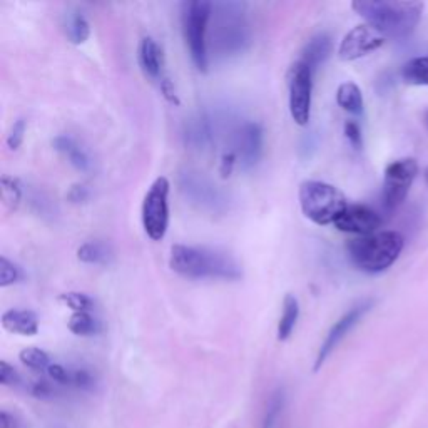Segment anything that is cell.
I'll list each match as a JSON object with an SVG mask.
<instances>
[{
    "label": "cell",
    "instance_id": "7402d4cb",
    "mask_svg": "<svg viewBox=\"0 0 428 428\" xmlns=\"http://www.w3.org/2000/svg\"><path fill=\"white\" fill-rule=\"evenodd\" d=\"M337 102L346 113L360 115L363 113V94L354 82H343L337 91Z\"/></svg>",
    "mask_w": 428,
    "mask_h": 428
},
{
    "label": "cell",
    "instance_id": "9a60e30c",
    "mask_svg": "<svg viewBox=\"0 0 428 428\" xmlns=\"http://www.w3.org/2000/svg\"><path fill=\"white\" fill-rule=\"evenodd\" d=\"M137 63L142 74L148 77V79L159 84V87L163 86L166 80H169L164 74L163 49H161V45L153 37H144L141 41V44H139Z\"/></svg>",
    "mask_w": 428,
    "mask_h": 428
},
{
    "label": "cell",
    "instance_id": "ffe728a7",
    "mask_svg": "<svg viewBox=\"0 0 428 428\" xmlns=\"http://www.w3.org/2000/svg\"><path fill=\"white\" fill-rule=\"evenodd\" d=\"M63 29L67 41L74 45L86 44L89 36H91V25H89L86 15L76 9L67 10L64 14Z\"/></svg>",
    "mask_w": 428,
    "mask_h": 428
},
{
    "label": "cell",
    "instance_id": "e0dca14e",
    "mask_svg": "<svg viewBox=\"0 0 428 428\" xmlns=\"http://www.w3.org/2000/svg\"><path fill=\"white\" fill-rule=\"evenodd\" d=\"M52 146L57 153L63 154L65 159L74 166L77 171L89 172L92 169L91 156H89L86 149H84L74 137L64 136L63 134V136H57L54 139Z\"/></svg>",
    "mask_w": 428,
    "mask_h": 428
},
{
    "label": "cell",
    "instance_id": "d6a6232c",
    "mask_svg": "<svg viewBox=\"0 0 428 428\" xmlns=\"http://www.w3.org/2000/svg\"><path fill=\"white\" fill-rule=\"evenodd\" d=\"M345 137L354 149L363 148V136H361V127L357 121L345 122Z\"/></svg>",
    "mask_w": 428,
    "mask_h": 428
},
{
    "label": "cell",
    "instance_id": "52a82bcc",
    "mask_svg": "<svg viewBox=\"0 0 428 428\" xmlns=\"http://www.w3.org/2000/svg\"><path fill=\"white\" fill-rule=\"evenodd\" d=\"M177 186L189 204L207 214H225L227 211L226 192L196 169H183L177 176Z\"/></svg>",
    "mask_w": 428,
    "mask_h": 428
},
{
    "label": "cell",
    "instance_id": "cb8c5ba5",
    "mask_svg": "<svg viewBox=\"0 0 428 428\" xmlns=\"http://www.w3.org/2000/svg\"><path fill=\"white\" fill-rule=\"evenodd\" d=\"M0 196H2V204L7 210L17 211L22 198H24V189H22L21 181L14 176L3 174L2 179H0Z\"/></svg>",
    "mask_w": 428,
    "mask_h": 428
},
{
    "label": "cell",
    "instance_id": "83f0119b",
    "mask_svg": "<svg viewBox=\"0 0 428 428\" xmlns=\"http://www.w3.org/2000/svg\"><path fill=\"white\" fill-rule=\"evenodd\" d=\"M19 360L22 361V365L34 370V372H47L49 366L52 365L49 354L44 350L36 348V346H29V348L22 350L19 353Z\"/></svg>",
    "mask_w": 428,
    "mask_h": 428
},
{
    "label": "cell",
    "instance_id": "e575fe53",
    "mask_svg": "<svg viewBox=\"0 0 428 428\" xmlns=\"http://www.w3.org/2000/svg\"><path fill=\"white\" fill-rule=\"evenodd\" d=\"M92 385H94V378H92V375L87 372V370H82V368L72 370L71 387L82 388V390H86V388H91Z\"/></svg>",
    "mask_w": 428,
    "mask_h": 428
},
{
    "label": "cell",
    "instance_id": "30bf717a",
    "mask_svg": "<svg viewBox=\"0 0 428 428\" xmlns=\"http://www.w3.org/2000/svg\"><path fill=\"white\" fill-rule=\"evenodd\" d=\"M416 174H418V163L412 157L396 159L387 166L383 191H381V206L385 213H393L402 206Z\"/></svg>",
    "mask_w": 428,
    "mask_h": 428
},
{
    "label": "cell",
    "instance_id": "7a4b0ae2",
    "mask_svg": "<svg viewBox=\"0 0 428 428\" xmlns=\"http://www.w3.org/2000/svg\"><path fill=\"white\" fill-rule=\"evenodd\" d=\"M353 10L366 24L378 30L385 38H405L410 36L422 19V2L400 0H357Z\"/></svg>",
    "mask_w": 428,
    "mask_h": 428
},
{
    "label": "cell",
    "instance_id": "277c9868",
    "mask_svg": "<svg viewBox=\"0 0 428 428\" xmlns=\"http://www.w3.org/2000/svg\"><path fill=\"white\" fill-rule=\"evenodd\" d=\"M403 246L405 240L398 231H380L348 241L346 251L352 263L360 271L376 275L390 268L398 260Z\"/></svg>",
    "mask_w": 428,
    "mask_h": 428
},
{
    "label": "cell",
    "instance_id": "9c48e42d",
    "mask_svg": "<svg viewBox=\"0 0 428 428\" xmlns=\"http://www.w3.org/2000/svg\"><path fill=\"white\" fill-rule=\"evenodd\" d=\"M313 74L303 60H296L288 71V106L295 124L308 126L313 102Z\"/></svg>",
    "mask_w": 428,
    "mask_h": 428
},
{
    "label": "cell",
    "instance_id": "5bb4252c",
    "mask_svg": "<svg viewBox=\"0 0 428 428\" xmlns=\"http://www.w3.org/2000/svg\"><path fill=\"white\" fill-rule=\"evenodd\" d=\"M381 225H383V218L375 210L365 204H348V207L343 211L333 226L341 233L368 236V234L378 233Z\"/></svg>",
    "mask_w": 428,
    "mask_h": 428
},
{
    "label": "cell",
    "instance_id": "f546056e",
    "mask_svg": "<svg viewBox=\"0 0 428 428\" xmlns=\"http://www.w3.org/2000/svg\"><path fill=\"white\" fill-rule=\"evenodd\" d=\"M22 278V271L14 261H10L7 256H0V286L7 288L10 284L17 283Z\"/></svg>",
    "mask_w": 428,
    "mask_h": 428
},
{
    "label": "cell",
    "instance_id": "5b68a950",
    "mask_svg": "<svg viewBox=\"0 0 428 428\" xmlns=\"http://www.w3.org/2000/svg\"><path fill=\"white\" fill-rule=\"evenodd\" d=\"M298 199L304 218L318 226L335 225V221L348 207L345 194L337 186L325 181H303L300 184Z\"/></svg>",
    "mask_w": 428,
    "mask_h": 428
},
{
    "label": "cell",
    "instance_id": "ba28073f",
    "mask_svg": "<svg viewBox=\"0 0 428 428\" xmlns=\"http://www.w3.org/2000/svg\"><path fill=\"white\" fill-rule=\"evenodd\" d=\"M169 179L159 176L153 181L148 192L144 194L141 207V219L144 233L149 240L161 241L168 233L169 226Z\"/></svg>",
    "mask_w": 428,
    "mask_h": 428
},
{
    "label": "cell",
    "instance_id": "6da1fadb",
    "mask_svg": "<svg viewBox=\"0 0 428 428\" xmlns=\"http://www.w3.org/2000/svg\"><path fill=\"white\" fill-rule=\"evenodd\" d=\"M169 268L188 280L238 281L243 276L240 263L229 253L206 246L174 245L169 254Z\"/></svg>",
    "mask_w": 428,
    "mask_h": 428
},
{
    "label": "cell",
    "instance_id": "484cf974",
    "mask_svg": "<svg viewBox=\"0 0 428 428\" xmlns=\"http://www.w3.org/2000/svg\"><path fill=\"white\" fill-rule=\"evenodd\" d=\"M284 403H286V395L283 388H278L269 396V402L266 405V414L261 428H280L281 415H283Z\"/></svg>",
    "mask_w": 428,
    "mask_h": 428
},
{
    "label": "cell",
    "instance_id": "4dcf8cb0",
    "mask_svg": "<svg viewBox=\"0 0 428 428\" xmlns=\"http://www.w3.org/2000/svg\"><path fill=\"white\" fill-rule=\"evenodd\" d=\"M25 129H27V124L24 119H17V121L12 124V127H10L9 134H7V141H5L7 148H9L10 151H17V149L21 148L25 137Z\"/></svg>",
    "mask_w": 428,
    "mask_h": 428
},
{
    "label": "cell",
    "instance_id": "4316f807",
    "mask_svg": "<svg viewBox=\"0 0 428 428\" xmlns=\"http://www.w3.org/2000/svg\"><path fill=\"white\" fill-rule=\"evenodd\" d=\"M67 328L77 337H92L101 331V323L91 313H72Z\"/></svg>",
    "mask_w": 428,
    "mask_h": 428
},
{
    "label": "cell",
    "instance_id": "603a6c76",
    "mask_svg": "<svg viewBox=\"0 0 428 428\" xmlns=\"http://www.w3.org/2000/svg\"><path fill=\"white\" fill-rule=\"evenodd\" d=\"M111 258L113 251L104 241H86L77 248V260L86 264H107Z\"/></svg>",
    "mask_w": 428,
    "mask_h": 428
},
{
    "label": "cell",
    "instance_id": "4fadbf2b",
    "mask_svg": "<svg viewBox=\"0 0 428 428\" xmlns=\"http://www.w3.org/2000/svg\"><path fill=\"white\" fill-rule=\"evenodd\" d=\"M385 44V37L378 30L368 24H360L353 27L345 37H343L338 56L341 60L352 63V60L361 59L368 54L375 52Z\"/></svg>",
    "mask_w": 428,
    "mask_h": 428
},
{
    "label": "cell",
    "instance_id": "d590c367",
    "mask_svg": "<svg viewBox=\"0 0 428 428\" xmlns=\"http://www.w3.org/2000/svg\"><path fill=\"white\" fill-rule=\"evenodd\" d=\"M89 196H91V192H89V189L86 186H82V184H74V186L71 188V191L67 192V199L74 204L86 203Z\"/></svg>",
    "mask_w": 428,
    "mask_h": 428
},
{
    "label": "cell",
    "instance_id": "d4e9b609",
    "mask_svg": "<svg viewBox=\"0 0 428 428\" xmlns=\"http://www.w3.org/2000/svg\"><path fill=\"white\" fill-rule=\"evenodd\" d=\"M402 79L410 86H428V56L408 60L402 69Z\"/></svg>",
    "mask_w": 428,
    "mask_h": 428
},
{
    "label": "cell",
    "instance_id": "44dd1931",
    "mask_svg": "<svg viewBox=\"0 0 428 428\" xmlns=\"http://www.w3.org/2000/svg\"><path fill=\"white\" fill-rule=\"evenodd\" d=\"M300 318V303L295 295H286L283 300V313L278 323V340L286 341L295 331Z\"/></svg>",
    "mask_w": 428,
    "mask_h": 428
},
{
    "label": "cell",
    "instance_id": "3957f363",
    "mask_svg": "<svg viewBox=\"0 0 428 428\" xmlns=\"http://www.w3.org/2000/svg\"><path fill=\"white\" fill-rule=\"evenodd\" d=\"M211 22V51L219 60L241 56L251 42V29L246 19V3L243 2H213Z\"/></svg>",
    "mask_w": 428,
    "mask_h": 428
},
{
    "label": "cell",
    "instance_id": "8d00e7d4",
    "mask_svg": "<svg viewBox=\"0 0 428 428\" xmlns=\"http://www.w3.org/2000/svg\"><path fill=\"white\" fill-rule=\"evenodd\" d=\"M30 393H32L34 396H38V398H47V396H52L56 392H54V388L47 383V381L38 380L32 383V387H30Z\"/></svg>",
    "mask_w": 428,
    "mask_h": 428
},
{
    "label": "cell",
    "instance_id": "f35d334b",
    "mask_svg": "<svg viewBox=\"0 0 428 428\" xmlns=\"http://www.w3.org/2000/svg\"><path fill=\"white\" fill-rule=\"evenodd\" d=\"M423 179H425V183H427V186H428V166L425 169H423Z\"/></svg>",
    "mask_w": 428,
    "mask_h": 428
},
{
    "label": "cell",
    "instance_id": "f1b7e54d",
    "mask_svg": "<svg viewBox=\"0 0 428 428\" xmlns=\"http://www.w3.org/2000/svg\"><path fill=\"white\" fill-rule=\"evenodd\" d=\"M59 300L60 303H64L74 313H91V310L94 308V302H92L91 296H87L86 293L69 291L60 295Z\"/></svg>",
    "mask_w": 428,
    "mask_h": 428
},
{
    "label": "cell",
    "instance_id": "8fae6325",
    "mask_svg": "<svg viewBox=\"0 0 428 428\" xmlns=\"http://www.w3.org/2000/svg\"><path fill=\"white\" fill-rule=\"evenodd\" d=\"M372 306H373L372 300H365V302L357 303L354 306L350 308V310L346 311V313L343 315L333 326L330 328L325 341H323L322 346H319L318 357H316V361H315V372H318V370L322 368L323 363L328 360V357H330V354L335 352V348H337V346L345 340L346 335H348L350 331H352L353 328L360 323V319L363 318L370 310H372Z\"/></svg>",
    "mask_w": 428,
    "mask_h": 428
},
{
    "label": "cell",
    "instance_id": "d6986e66",
    "mask_svg": "<svg viewBox=\"0 0 428 428\" xmlns=\"http://www.w3.org/2000/svg\"><path fill=\"white\" fill-rule=\"evenodd\" d=\"M0 322L7 331L22 337H34L38 331V318L32 310H7Z\"/></svg>",
    "mask_w": 428,
    "mask_h": 428
},
{
    "label": "cell",
    "instance_id": "8992f818",
    "mask_svg": "<svg viewBox=\"0 0 428 428\" xmlns=\"http://www.w3.org/2000/svg\"><path fill=\"white\" fill-rule=\"evenodd\" d=\"M213 15V2L188 0L181 3V25L186 41L189 57L199 72H207L210 67V22Z\"/></svg>",
    "mask_w": 428,
    "mask_h": 428
},
{
    "label": "cell",
    "instance_id": "1f68e13d",
    "mask_svg": "<svg viewBox=\"0 0 428 428\" xmlns=\"http://www.w3.org/2000/svg\"><path fill=\"white\" fill-rule=\"evenodd\" d=\"M49 376L52 378L56 383L59 385H65V387H71L72 383V370L71 368H65L64 365H59V363H52L51 366H49L47 370Z\"/></svg>",
    "mask_w": 428,
    "mask_h": 428
},
{
    "label": "cell",
    "instance_id": "836d02e7",
    "mask_svg": "<svg viewBox=\"0 0 428 428\" xmlns=\"http://www.w3.org/2000/svg\"><path fill=\"white\" fill-rule=\"evenodd\" d=\"M0 383L3 387H17L21 383V375L7 361H0Z\"/></svg>",
    "mask_w": 428,
    "mask_h": 428
},
{
    "label": "cell",
    "instance_id": "2e32d148",
    "mask_svg": "<svg viewBox=\"0 0 428 428\" xmlns=\"http://www.w3.org/2000/svg\"><path fill=\"white\" fill-rule=\"evenodd\" d=\"M213 124L206 115H196V117L189 119L184 126V141L191 149L204 151L213 144Z\"/></svg>",
    "mask_w": 428,
    "mask_h": 428
},
{
    "label": "cell",
    "instance_id": "7c38bea8",
    "mask_svg": "<svg viewBox=\"0 0 428 428\" xmlns=\"http://www.w3.org/2000/svg\"><path fill=\"white\" fill-rule=\"evenodd\" d=\"M264 133L258 122L249 121L238 127L233 134V153L243 169H251L260 163L263 154Z\"/></svg>",
    "mask_w": 428,
    "mask_h": 428
},
{
    "label": "cell",
    "instance_id": "ab89813d",
    "mask_svg": "<svg viewBox=\"0 0 428 428\" xmlns=\"http://www.w3.org/2000/svg\"><path fill=\"white\" fill-rule=\"evenodd\" d=\"M425 124L428 126V111L425 113Z\"/></svg>",
    "mask_w": 428,
    "mask_h": 428
},
{
    "label": "cell",
    "instance_id": "74e56055",
    "mask_svg": "<svg viewBox=\"0 0 428 428\" xmlns=\"http://www.w3.org/2000/svg\"><path fill=\"white\" fill-rule=\"evenodd\" d=\"M0 428H21V422L12 414L2 410V414H0Z\"/></svg>",
    "mask_w": 428,
    "mask_h": 428
},
{
    "label": "cell",
    "instance_id": "ac0fdd59",
    "mask_svg": "<svg viewBox=\"0 0 428 428\" xmlns=\"http://www.w3.org/2000/svg\"><path fill=\"white\" fill-rule=\"evenodd\" d=\"M331 52H333V41L328 34H316L304 44L302 51V59L311 71L316 72L319 65H323L330 59Z\"/></svg>",
    "mask_w": 428,
    "mask_h": 428
}]
</instances>
